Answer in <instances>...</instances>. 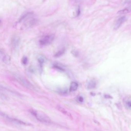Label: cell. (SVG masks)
Segmentation results:
<instances>
[{
    "label": "cell",
    "mask_w": 131,
    "mask_h": 131,
    "mask_svg": "<svg viewBox=\"0 0 131 131\" xmlns=\"http://www.w3.org/2000/svg\"><path fill=\"white\" fill-rule=\"evenodd\" d=\"M15 78L23 86L27 88L30 90H34L35 89L34 85L27 79L24 78L22 75H20L18 74L14 73L13 74Z\"/></svg>",
    "instance_id": "cell-3"
},
{
    "label": "cell",
    "mask_w": 131,
    "mask_h": 131,
    "mask_svg": "<svg viewBox=\"0 0 131 131\" xmlns=\"http://www.w3.org/2000/svg\"><path fill=\"white\" fill-rule=\"evenodd\" d=\"M38 61L39 63H40L41 64L43 63L44 61L43 59V58H39V59H38Z\"/></svg>",
    "instance_id": "cell-18"
},
{
    "label": "cell",
    "mask_w": 131,
    "mask_h": 131,
    "mask_svg": "<svg viewBox=\"0 0 131 131\" xmlns=\"http://www.w3.org/2000/svg\"><path fill=\"white\" fill-rule=\"evenodd\" d=\"M78 87V83L75 82H72L70 87V91L71 92H74L76 91Z\"/></svg>",
    "instance_id": "cell-13"
},
{
    "label": "cell",
    "mask_w": 131,
    "mask_h": 131,
    "mask_svg": "<svg viewBox=\"0 0 131 131\" xmlns=\"http://www.w3.org/2000/svg\"><path fill=\"white\" fill-rule=\"evenodd\" d=\"M1 20H0V24H1Z\"/></svg>",
    "instance_id": "cell-20"
},
{
    "label": "cell",
    "mask_w": 131,
    "mask_h": 131,
    "mask_svg": "<svg viewBox=\"0 0 131 131\" xmlns=\"http://www.w3.org/2000/svg\"><path fill=\"white\" fill-rule=\"evenodd\" d=\"M96 86V83L94 81H91L88 83V88L89 89H93L95 88Z\"/></svg>",
    "instance_id": "cell-14"
},
{
    "label": "cell",
    "mask_w": 131,
    "mask_h": 131,
    "mask_svg": "<svg viewBox=\"0 0 131 131\" xmlns=\"http://www.w3.org/2000/svg\"><path fill=\"white\" fill-rule=\"evenodd\" d=\"M0 115H1L2 117H3L4 118H5L8 122H10L11 123H14V124H15L21 125H25V126L26 125L30 126L31 125L30 124L26 123V122H24L20 121V120L16 119V118L9 117V116L7 115L6 114H4V113H3V112L1 111H0Z\"/></svg>",
    "instance_id": "cell-4"
},
{
    "label": "cell",
    "mask_w": 131,
    "mask_h": 131,
    "mask_svg": "<svg viewBox=\"0 0 131 131\" xmlns=\"http://www.w3.org/2000/svg\"><path fill=\"white\" fill-rule=\"evenodd\" d=\"M127 19V17L125 16H122L118 18L115 23L114 26V29L115 30L118 29L122 24L126 21Z\"/></svg>",
    "instance_id": "cell-8"
},
{
    "label": "cell",
    "mask_w": 131,
    "mask_h": 131,
    "mask_svg": "<svg viewBox=\"0 0 131 131\" xmlns=\"http://www.w3.org/2000/svg\"><path fill=\"white\" fill-rule=\"evenodd\" d=\"M57 108L59 111L61 112L62 114H63L65 116H67L70 119H72L73 118L70 112L67 111L64 108L62 107L60 105H57Z\"/></svg>",
    "instance_id": "cell-9"
},
{
    "label": "cell",
    "mask_w": 131,
    "mask_h": 131,
    "mask_svg": "<svg viewBox=\"0 0 131 131\" xmlns=\"http://www.w3.org/2000/svg\"><path fill=\"white\" fill-rule=\"evenodd\" d=\"M37 20L34 17V14L28 12L23 15L19 20L20 23L24 22V26L26 28H30L34 26L37 23Z\"/></svg>",
    "instance_id": "cell-1"
},
{
    "label": "cell",
    "mask_w": 131,
    "mask_h": 131,
    "mask_svg": "<svg viewBox=\"0 0 131 131\" xmlns=\"http://www.w3.org/2000/svg\"><path fill=\"white\" fill-rule=\"evenodd\" d=\"M125 106L128 108H131V97L127 96L125 98L124 100Z\"/></svg>",
    "instance_id": "cell-10"
},
{
    "label": "cell",
    "mask_w": 131,
    "mask_h": 131,
    "mask_svg": "<svg viewBox=\"0 0 131 131\" xmlns=\"http://www.w3.org/2000/svg\"><path fill=\"white\" fill-rule=\"evenodd\" d=\"M78 101L79 102L82 103L84 101V99L82 96H79L78 97Z\"/></svg>",
    "instance_id": "cell-17"
},
{
    "label": "cell",
    "mask_w": 131,
    "mask_h": 131,
    "mask_svg": "<svg viewBox=\"0 0 131 131\" xmlns=\"http://www.w3.org/2000/svg\"><path fill=\"white\" fill-rule=\"evenodd\" d=\"M125 4H131V0H125Z\"/></svg>",
    "instance_id": "cell-19"
},
{
    "label": "cell",
    "mask_w": 131,
    "mask_h": 131,
    "mask_svg": "<svg viewBox=\"0 0 131 131\" xmlns=\"http://www.w3.org/2000/svg\"><path fill=\"white\" fill-rule=\"evenodd\" d=\"M0 60L7 65L10 64L11 62L10 56L2 48L0 49Z\"/></svg>",
    "instance_id": "cell-5"
},
{
    "label": "cell",
    "mask_w": 131,
    "mask_h": 131,
    "mask_svg": "<svg viewBox=\"0 0 131 131\" xmlns=\"http://www.w3.org/2000/svg\"><path fill=\"white\" fill-rule=\"evenodd\" d=\"M21 62H22V63L23 64L25 65L27 64V63L28 62V59L26 57H24L22 59V60H21Z\"/></svg>",
    "instance_id": "cell-16"
},
{
    "label": "cell",
    "mask_w": 131,
    "mask_h": 131,
    "mask_svg": "<svg viewBox=\"0 0 131 131\" xmlns=\"http://www.w3.org/2000/svg\"><path fill=\"white\" fill-rule=\"evenodd\" d=\"M20 39L18 36H15L12 38L11 42V45L12 50H17L20 45Z\"/></svg>",
    "instance_id": "cell-7"
},
{
    "label": "cell",
    "mask_w": 131,
    "mask_h": 131,
    "mask_svg": "<svg viewBox=\"0 0 131 131\" xmlns=\"http://www.w3.org/2000/svg\"><path fill=\"white\" fill-rule=\"evenodd\" d=\"M131 12V5L124 9L120 10L117 13L119 14H125Z\"/></svg>",
    "instance_id": "cell-12"
},
{
    "label": "cell",
    "mask_w": 131,
    "mask_h": 131,
    "mask_svg": "<svg viewBox=\"0 0 131 131\" xmlns=\"http://www.w3.org/2000/svg\"><path fill=\"white\" fill-rule=\"evenodd\" d=\"M64 52H65V49H61V50L58 51L57 53H56L54 56H55V57H59L62 56V55L64 53Z\"/></svg>",
    "instance_id": "cell-15"
},
{
    "label": "cell",
    "mask_w": 131,
    "mask_h": 131,
    "mask_svg": "<svg viewBox=\"0 0 131 131\" xmlns=\"http://www.w3.org/2000/svg\"><path fill=\"white\" fill-rule=\"evenodd\" d=\"M0 88L3 90H5V91H7L8 92L14 95H16V96H21V94L20 93L15 91H14V90H12V89H10L7 88L6 87H4V86H0Z\"/></svg>",
    "instance_id": "cell-11"
},
{
    "label": "cell",
    "mask_w": 131,
    "mask_h": 131,
    "mask_svg": "<svg viewBox=\"0 0 131 131\" xmlns=\"http://www.w3.org/2000/svg\"><path fill=\"white\" fill-rule=\"evenodd\" d=\"M54 38V35L53 34L48 35L41 38L39 42L41 45L46 46L51 43Z\"/></svg>",
    "instance_id": "cell-6"
},
{
    "label": "cell",
    "mask_w": 131,
    "mask_h": 131,
    "mask_svg": "<svg viewBox=\"0 0 131 131\" xmlns=\"http://www.w3.org/2000/svg\"><path fill=\"white\" fill-rule=\"evenodd\" d=\"M30 112L40 122L46 124H49L51 122V120L49 116L42 112L34 110H31Z\"/></svg>",
    "instance_id": "cell-2"
}]
</instances>
